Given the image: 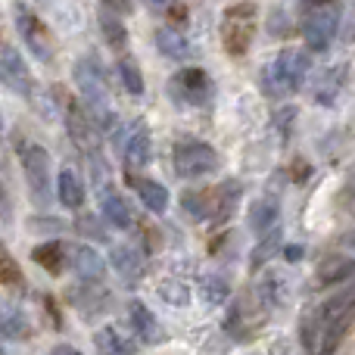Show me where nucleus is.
<instances>
[{
  "label": "nucleus",
  "mask_w": 355,
  "mask_h": 355,
  "mask_svg": "<svg viewBox=\"0 0 355 355\" xmlns=\"http://www.w3.org/2000/svg\"><path fill=\"white\" fill-rule=\"evenodd\" d=\"M277 250H281V227H275L271 234H265V237L259 240V246H256V252H252L250 265H252V268H262V265L268 262Z\"/></svg>",
  "instance_id": "c85d7f7f"
},
{
  "label": "nucleus",
  "mask_w": 355,
  "mask_h": 355,
  "mask_svg": "<svg viewBox=\"0 0 355 355\" xmlns=\"http://www.w3.org/2000/svg\"><path fill=\"white\" fill-rule=\"evenodd\" d=\"M50 355H81V349H75V346H69V343H60L50 349Z\"/></svg>",
  "instance_id": "58836bf2"
},
{
  "label": "nucleus",
  "mask_w": 355,
  "mask_h": 355,
  "mask_svg": "<svg viewBox=\"0 0 355 355\" xmlns=\"http://www.w3.org/2000/svg\"><path fill=\"white\" fill-rule=\"evenodd\" d=\"M346 75H349V66H331V69H324V72H318V78H315V85H312V100L318 106H334L337 103V97H340V91H343V85H346Z\"/></svg>",
  "instance_id": "4468645a"
},
{
  "label": "nucleus",
  "mask_w": 355,
  "mask_h": 355,
  "mask_svg": "<svg viewBox=\"0 0 355 355\" xmlns=\"http://www.w3.org/2000/svg\"><path fill=\"white\" fill-rule=\"evenodd\" d=\"M100 31H103L106 44H110L112 50H125V47H128V28H125L122 19L100 16Z\"/></svg>",
  "instance_id": "a878e982"
},
{
  "label": "nucleus",
  "mask_w": 355,
  "mask_h": 355,
  "mask_svg": "<svg viewBox=\"0 0 355 355\" xmlns=\"http://www.w3.org/2000/svg\"><path fill=\"white\" fill-rule=\"evenodd\" d=\"M116 72H119V78H122L125 91H128V94H135V97H141V94H144V78H141V69H137L131 60H119Z\"/></svg>",
  "instance_id": "7c9ffc66"
},
{
  "label": "nucleus",
  "mask_w": 355,
  "mask_h": 355,
  "mask_svg": "<svg viewBox=\"0 0 355 355\" xmlns=\"http://www.w3.org/2000/svg\"><path fill=\"white\" fill-rule=\"evenodd\" d=\"M159 296L168 302V306H187V302H190V293H187V287H184L181 281L159 284Z\"/></svg>",
  "instance_id": "473e14b6"
},
{
  "label": "nucleus",
  "mask_w": 355,
  "mask_h": 355,
  "mask_svg": "<svg viewBox=\"0 0 355 355\" xmlns=\"http://www.w3.org/2000/svg\"><path fill=\"white\" fill-rule=\"evenodd\" d=\"M287 259L293 262V259H302V246H287Z\"/></svg>",
  "instance_id": "a19ab883"
},
{
  "label": "nucleus",
  "mask_w": 355,
  "mask_h": 355,
  "mask_svg": "<svg viewBox=\"0 0 355 355\" xmlns=\"http://www.w3.org/2000/svg\"><path fill=\"white\" fill-rule=\"evenodd\" d=\"M0 334L6 340H19L28 334V318L19 309H3V318H0Z\"/></svg>",
  "instance_id": "bb28decb"
},
{
  "label": "nucleus",
  "mask_w": 355,
  "mask_h": 355,
  "mask_svg": "<svg viewBox=\"0 0 355 355\" xmlns=\"http://www.w3.org/2000/svg\"><path fill=\"white\" fill-rule=\"evenodd\" d=\"M355 277V259L352 256H327L318 262V284L321 287H334Z\"/></svg>",
  "instance_id": "f3484780"
},
{
  "label": "nucleus",
  "mask_w": 355,
  "mask_h": 355,
  "mask_svg": "<svg viewBox=\"0 0 355 355\" xmlns=\"http://www.w3.org/2000/svg\"><path fill=\"white\" fill-rule=\"evenodd\" d=\"M110 259H112V268H116L128 284L141 281V275H144V256L135 250V246H112Z\"/></svg>",
  "instance_id": "aec40b11"
},
{
  "label": "nucleus",
  "mask_w": 355,
  "mask_h": 355,
  "mask_svg": "<svg viewBox=\"0 0 355 355\" xmlns=\"http://www.w3.org/2000/svg\"><path fill=\"white\" fill-rule=\"evenodd\" d=\"M56 190H60V202L69 209H78L85 202V184L75 168H62L60 172V181H56Z\"/></svg>",
  "instance_id": "4be33fe9"
},
{
  "label": "nucleus",
  "mask_w": 355,
  "mask_h": 355,
  "mask_svg": "<svg viewBox=\"0 0 355 355\" xmlns=\"http://www.w3.org/2000/svg\"><path fill=\"white\" fill-rule=\"evenodd\" d=\"M16 25H19V35H22L25 47H28L31 53L37 56V60H44V62H47L50 56H53V50H50L47 31H44L41 19H37L35 12L28 10V6H16Z\"/></svg>",
  "instance_id": "9b49d317"
},
{
  "label": "nucleus",
  "mask_w": 355,
  "mask_h": 355,
  "mask_svg": "<svg viewBox=\"0 0 355 355\" xmlns=\"http://www.w3.org/2000/svg\"><path fill=\"white\" fill-rule=\"evenodd\" d=\"M66 122H69V135H72V141L78 144L81 153L94 162V153H97V125H94V119L87 116L85 110H78V106H69Z\"/></svg>",
  "instance_id": "ddd939ff"
},
{
  "label": "nucleus",
  "mask_w": 355,
  "mask_h": 355,
  "mask_svg": "<svg viewBox=\"0 0 355 355\" xmlns=\"http://www.w3.org/2000/svg\"><path fill=\"white\" fill-rule=\"evenodd\" d=\"M293 119H296V110H293V106H284V110L275 112V128L281 131V137L290 135V128H293L290 122H293Z\"/></svg>",
  "instance_id": "f704fd0d"
},
{
  "label": "nucleus",
  "mask_w": 355,
  "mask_h": 355,
  "mask_svg": "<svg viewBox=\"0 0 355 355\" xmlns=\"http://www.w3.org/2000/svg\"><path fill=\"white\" fill-rule=\"evenodd\" d=\"M22 168H25V181H28V190L35 193L37 202H47L50 196V156L44 147L37 144H28L22 150Z\"/></svg>",
  "instance_id": "1a4fd4ad"
},
{
  "label": "nucleus",
  "mask_w": 355,
  "mask_h": 355,
  "mask_svg": "<svg viewBox=\"0 0 355 355\" xmlns=\"http://www.w3.org/2000/svg\"><path fill=\"white\" fill-rule=\"evenodd\" d=\"M78 231L91 234L94 240H106V231H103V227H97V218H94V215H85V218L78 221Z\"/></svg>",
  "instance_id": "c9c22d12"
},
{
  "label": "nucleus",
  "mask_w": 355,
  "mask_h": 355,
  "mask_svg": "<svg viewBox=\"0 0 355 355\" xmlns=\"http://www.w3.org/2000/svg\"><path fill=\"white\" fill-rule=\"evenodd\" d=\"M172 166L178 178H202L218 168V153L206 141H181L172 150Z\"/></svg>",
  "instance_id": "39448f33"
},
{
  "label": "nucleus",
  "mask_w": 355,
  "mask_h": 355,
  "mask_svg": "<svg viewBox=\"0 0 355 355\" xmlns=\"http://www.w3.org/2000/svg\"><path fill=\"white\" fill-rule=\"evenodd\" d=\"M75 85H78V91H81V100H85L87 110H91L94 125L103 131L116 128V116H112V110H110L106 75H103V66H100L94 56H81V60L75 62Z\"/></svg>",
  "instance_id": "f257e3e1"
},
{
  "label": "nucleus",
  "mask_w": 355,
  "mask_h": 355,
  "mask_svg": "<svg viewBox=\"0 0 355 355\" xmlns=\"http://www.w3.org/2000/svg\"><path fill=\"white\" fill-rule=\"evenodd\" d=\"M277 215H281L277 196H259V200L250 206V227L256 234H271L277 225Z\"/></svg>",
  "instance_id": "a211bd4d"
},
{
  "label": "nucleus",
  "mask_w": 355,
  "mask_h": 355,
  "mask_svg": "<svg viewBox=\"0 0 355 355\" xmlns=\"http://www.w3.org/2000/svg\"><path fill=\"white\" fill-rule=\"evenodd\" d=\"M97 200H100V212H103V218L110 221L112 227H122V231H125V227L135 225V215H131L128 200H125L116 187H100L97 190Z\"/></svg>",
  "instance_id": "dca6fc26"
},
{
  "label": "nucleus",
  "mask_w": 355,
  "mask_h": 355,
  "mask_svg": "<svg viewBox=\"0 0 355 355\" xmlns=\"http://www.w3.org/2000/svg\"><path fill=\"white\" fill-rule=\"evenodd\" d=\"M128 321H131V331H135V337L141 340V343H162V340H166V331H162L159 318H156L144 302H137V300L131 302Z\"/></svg>",
  "instance_id": "2eb2a0df"
},
{
  "label": "nucleus",
  "mask_w": 355,
  "mask_h": 355,
  "mask_svg": "<svg viewBox=\"0 0 355 355\" xmlns=\"http://www.w3.org/2000/svg\"><path fill=\"white\" fill-rule=\"evenodd\" d=\"M355 321V293H340L321 306L318 318H315V331H318V355H334L343 337L349 334Z\"/></svg>",
  "instance_id": "f03ea898"
},
{
  "label": "nucleus",
  "mask_w": 355,
  "mask_h": 355,
  "mask_svg": "<svg viewBox=\"0 0 355 355\" xmlns=\"http://www.w3.org/2000/svg\"><path fill=\"white\" fill-rule=\"evenodd\" d=\"M116 144L122 159L135 168H144L153 159V137H150V128L144 119H135L125 131H116Z\"/></svg>",
  "instance_id": "423d86ee"
},
{
  "label": "nucleus",
  "mask_w": 355,
  "mask_h": 355,
  "mask_svg": "<svg viewBox=\"0 0 355 355\" xmlns=\"http://www.w3.org/2000/svg\"><path fill=\"white\" fill-rule=\"evenodd\" d=\"M94 346H97V355H135V346L125 340V334L119 327L106 324L94 334Z\"/></svg>",
  "instance_id": "412c9836"
},
{
  "label": "nucleus",
  "mask_w": 355,
  "mask_h": 355,
  "mask_svg": "<svg viewBox=\"0 0 355 355\" xmlns=\"http://www.w3.org/2000/svg\"><path fill=\"white\" fill-rule=\"evenodd\" d=\"M35 262L44 265V268H50V271H60L62 265H66V246H60V243L37 246V250H35Z\"/></svg>",
  "instance_id": "c756f323"
},
{
  "label": "nucleus",
  "mask_w": 355,
  "mask_h": 355,
  "mask_svg": "<svg viewBox=\"0 0 355 355\" xmlns=\"http://www.w3.org/2000/svg\"><path fill=\"white\" fill-rule=\"evenodd\" d=\"M196 290H200V296L209 302V306H221V302H227V296H231V284H227L221 275H215V271L200 275Z\"/></svg>",
  "instance_id": "5701e85b"
},
{
  "label": "nucleus",
  "mask_w": 355,
  "mask_h": 355,
  "mask_svg": "<svg viewBox=\"0 0 355 355\" xmlns=\"http://www.w3.org/2000/svg\"><path fill=\"white\" fill-rule=\"evenodd\" d=\"M218 196L221 200H215V218H227V215L234 212V206H237V200H240V184L227 181L225 187H218Z\"/></svg>",
  "instance_id": "2f4dec72"
},
{
  "label": "nucleus",
  "mask_w": 355,
  "mask_h": 355,
  "mask_svg": "<svg viewBox=\"0 0 355 355\" xmlns=\"http://www.w3.org/2000/svg\"><path fill=\"white\" fill-rule=\"evenodd\" d=\"M309 66H312V62H309V53H302V50H281V53H277L262 72L265 94L275 97V100L296 94L300 91V85L306 81Z\"/></svg>",
  "instance_id": "7ed1b4c3"
},
{
  "label": "nucleus",
  "mask_w": 355,
  "mask_h": 355,
  "mask_svg": "<svg viewBox=\"0 0 355 355\" xmlns=\"http://www.w3.org/2000/svg\"><path fill=\"white\" fill-rule=\"evenodd\" d=\"M259 293H262L265 306H284V300H287V281H284V275H268L262 281V287H259Z\"/></svg>",
  "instance_id": "cd10ccee"
},
{
  "label": "nucleus",
  "mask_w": 355,
  "mask_h": 355,
  "mask_svg": "<svg viewBox=\"0 0 355 355\" xmlns=\"http://www.w3.org/2000/svg\"><path fill=\"white\" fill-rule=\"evenodd\" d=\"M168 94L178 103L187 106H206L212 97V81L202 69H181L172 81H168Z\"/></svg>",
  "instance_id": "0eeeda50"
},
{
  "label": "nucleus",
  "mask_w": 355,
  "mask_h": 355,
  "mask_svg": "<svg viewBox=\"0 0 355 355\" xmlns=\"http://www.w3.org/2000/svg\"><path fill=\"white\" fill-rule=\"evenodd\" d=\"M340 41L352 44L355 41V6H343V22H340Z\"/></svg>",
  "instance_id": "72a5a7b5"
},
{
  "label": "nucleus",
  "mask_w": 355,
  "mask_h": 355,
  "mask_svg": "<svg viewBox=\"0 0 355 355\" xmlns=\"http://www.w3.org/2000/svg\"><path fill=\"white\" fill-rule=\"evenodd\" d=\"M3 271H6V275H3V281H6V284H16V281H19V275H16V265H12V259H3Z\"/></svg>",
  "instance_id": "4c0bfd02"
},
{
  "label": "nucleus",
  "mask_w": 355,
  "mask_h": 355,
  "mask_svg": "<svg viewBox=\"0 0 355 355\" xmlns=\"http://www.w3.org/2000/svg\"><path fill=\"white\" fill-rule=\"evenodd\" d=\"M66 265L85 284H97L100 277L106 275V265H103V259H100V252L91 250V246H85V243H69L66 246Z\"/></svg>",
  "instance_id": "f8f14e48"
},
{
  "label": "nucleus",
  "mask_w": 355,
  "mask_h": 355,
  "mask_svg": "<svg viewBox=\"0 0 355 355\" xmlns=\"http://www.w3.org/2000/svg\"><path fill=\"white\" fill-rule=\"evenodd\" d=\"M212 190H187L181 193V206L193 218H215V200H209Z\"/></svg>",
  "instance_id": "393cba45"
},
{
  "label": "nucleus",
  "mask_w": 355,
  "mask_h": 355,
  "mask_svg": "<svg viewBox=\"0 0 355 355\" xmlns=\"http://www.w3.org/2000/svg\"><path fill=\"white\" fill-rule=\"evenodd\" d=\"M137 196H141V202L150 209V212H156V215H162L168 209V190L162 187L159 181H150V178H144V181H137Z\"/></svg>",
  "instance_id": "b1692460"
},
{
  "label": "nucleus",
  "mask_w": 355,
  "mask_h": 355,
  "mask_svg": "<svg viewBox=\"0 0 355 355\" xmlns=\"http://www.w3.org/2000/svg\"><path fill=\"white\" fill-rule=\"evenodd\" d=\"M340 246H346V250H355V227L346 234H340Z\"/></svg>",
  "instance_id": "ea45409f"
},
{
  "label": "nucleus",
  "mask_w": 355,
  "mask_h": 355,
  "mask_svg": "<svg viewBox=\"0 0 355 355\" xmlns=\"http://www.w3.org/2000/svg\"><path fill=\"white\" fill-rule=\"evenodd\" d=\"M0 81H3L10 91L22 94V97L35 91L28 66H25V60L19 56V50L10 47V44H3V47H0Z\"/></svg>",
  "instance_id": "9d476101"
},
{
  "label": "nucleus",
  "mask_w": 355,
  "mask_h": 355,
  "mask_svg": "<svg viewBox=\"0 0 355 355\" xmlns=\"http://www.w3.org/2000/svg\"><path fill=\"white\" fill-rule=\"evenodd\" d=\"M156 47H159L162 56H168V60H178V62L187 60V56L193 53L190 41L178 28H172V25H162V28H156Z\"/></svg>",
  "instance_id": "6ab92c4d"
},
{
  "label": "nucleus",
  "mask_w": 355,
  "mask_h": 355,
  "mask_svg": "<svg viewBox=\"0 0 355 355\" xmlns=\"http://www.w3.org/2000/svg\"><path fill=\"white\" fill-rule=\"evenodd\" d=\"M343 209H349V212L355 215V168L349 172V178H346V184H343Z\"/></svg>",
  "instance_id": "e433bc0d"
},
{
  "label": "nucleus",
  "mask_w": 355,
  "mask_h": 355,
  "mask_svg": "<svg viewBox=\"0 0 355 355\" xmlns=\"http://www.w3.org/2000/svg\"><path fill=\"white\" fill-rule=\"evenodd\" d=\"M252 12H256V6H231L225 12L221 41H225L227 53H234V56L246 53V47L252 41Z\"/></svg>",
  "instance_id": "6e6552de"
},
{
  "label": "nucleus",
  "mask_w": 355,
  "mask_h": 355,
  "mask_svg": "<svg viewBox=\"0 0 355 355\" xmlns=\"http://www.w3.org/2000/svg\"><path fill=\"white\" fill-rule=\"evenodd\" d=\"M340 22H343V6H337V3L312 6L306 12V19H302V41H306L309 53L331 50L334 37L340 35Z\"/></svg>",
  "instance_id": "20e7f679"
}]
</instances>
